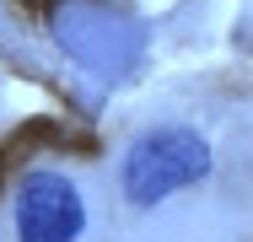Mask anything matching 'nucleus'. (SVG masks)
Here are the masks:
<instances>
[{
	"label": "nucleus",
	"instance_id": "f03ea898",
	"mask_svg": "<svg viewBox=\"0 0 253 242\" xmlns=\"http://www.w3.org/2000/svg\"><path fill=\"white\" fill-rule=\"evenodd\" d=\"M86 226V204L70 178L33 172L16 194V242H76Z\"/></svg>",
	"mask_w": 253,
	"mask_h": 242
},
{
	"label": "nucleus",
	"instance_id": "f257e3e1",
	"mask_svg": "<svg viewBox=\"0 0 253 242\" xmlns=\"http://www.w3.org/2000/svg\"><path fill=\"white\" fill-rule=\"evenodd\" d=\"M210 172V145L194 129H156V135H140L129 145L124 167H119V189L129 204H156L167 194L189 189Z\"/></svg>",
	"mask_w": 253,
	"mask_h": 242
}]
</instances>
